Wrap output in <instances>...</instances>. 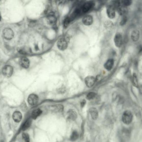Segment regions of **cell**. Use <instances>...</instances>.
<instances>
[{
    "instance_id": "cell-1",
    "label": "cell",
    "mask_w": 142,
    "mask_h": 142,
    "mask_svg": "<svg viewBox=\"0 0 142 142\" xmlns=\"http://www.w3.org/2000/svg\"><path fill=\"white\" fill-rule=\"evenodd\" d=\"M69 39L67 37H60L58 40L57 46L58 48L61 50H64L67 48Z\"/></svg>"
},
{
    "instance_id": "cell-2",
    "label": "cell",
    "mask_w": 142,
    "mask_h": 142,
    "mask_svg": "<svg viewBox=\"0 0 142 142\" xmlns=\"http://www.w3.org/2000/svg\"><path fill=\"white\" fill-rule=\"evenodd\" d=\"M133 114L130 111L126 110L122 115V121L125 124H130L133 120Z\"/></svg>"
},
{
    "instance_id": "cell-3",
    "label": "cell",
    "mask_w": 142,
    "mask_h": 142,
    "mask_svg": "<svg viewBox=\"0 0 142 142\" xmlns=\"http://www.w3.org/2000/svg\"><path fill=\"white\" fill-rule=\"evenodd\" d=\"M13 72V69L10 65H6L2 69L3 75L5 77L9 78L12 75Z\"/></svg>"
},
{
    "instance_id": "cell-4",
    "label": "cell",
    "mask_w": 142,
    "mask_h": 142,
    "mask_svg": "<svg viewBox=\"0 0 142 142\" xmlns=\"http://www.w3.org/2000/svg\"><path fill=\"white\" fill-rule=\"evenodd\" d=\"M94 6V3L92 1H88L83 4L81 8V12L83 13H86L89 11Z\"/></svg>"
},
{
    "instance_id": "cell-5",
    "label": "cell",
    "mask_w": 142,
    "mask_h": 142,
    "mask_svg": "<svg viewBox=\"0 0 142 142\" xmlns=\"http://www.w3.org/2000/svg\"><path fill=\"white\" fill-rule=\"evenodd\" d=\"M3 34L5 38L8 40H10L13 37V32L10 28H7L5 29L3 32Z\"/></svg>"
},
{
    "instance_id": "cell-6",
    "label": "cell",
    "mask_w": 142,
    "mask_h": 142,
    "mask_svg": "<svg viewBox=\"0 0 142 142\" xmlns=\"http://www.w3.org/2000/svg\"><path fill=\"white\" fill-rule=\"evenodd\" d=\"M27 101L30 105L35 106L38 102V97L35 94H31L28 96Z\"/></svg>"
},
{
    "instance_id": "cell-7",
    "label": "cell",
    "mask_w": 142,
    "mask_h": 142,
    "mask_svg": "<svg viewBox=\"0 0 142 142\" xmlns=\"http://www.w3.org/2000/svg\"><path fill=\"white\" fill-rule=\"evenodd\" d=\"M47 23L50 25H54L56 23V18L54 14L50 12L48 14L47 18Z\"/></svg>"
},
{
    "instance_id": "cell-8",
    "label": "cell",
    "mask_w": 142,
    "mask_h": 142,
    "mask_svg": "<svg viewBox=\"0 0 142 142\" xmlns=\"http://www.w3.org/2000/svg\"><path fill=\"white\" fill-rule=\"evenodd\" d=\"M96 79L93 76H88L85 79V83H86L87 87L91 88L94 86L95 82Z\"/></svg>"
},
{
    "instance_id": "cell-9",
    "label": "cell",
    "mask_w": 142,
    "mask_h": 142,
    "mask_svg": "<svg viewBox=\"0 0 142 142\" xmlns=\"http://www.w3.org/2000/svg\"><path fill=\"white\" fill-rule=\"evenodd\" d=\"M115 45L117 47H120L123 43V38L121 34L117 33L115 35L114 39Z\"/></svg>"
},
{
    "instance_id": "cell-10",
    "label": "cell",
    "mask_w": 142,
    "mask_h": 142,
    "mask_svg": "<svg viewBox=\"0 0 142 142\" xmlns=\"http://www.w3.org/2000/svg\"><path fill=\"white\" fill-rule=\"evenodd\" d=\"M107 16H108L109 18L110 19H113L116 16V13H115V8L114 6H108L107 7Z\"/></svg>"
},
{
    "instance_id": "cell-11",
    "label": "cell",
    "mask_w": 142,
    "mask_h": 142,
    "mask_svg": "<svg viewBox=\"0 0 142 142\" xmlns=\"http://www.w3.org/2000/svg\"><path fill=\"white\" fill-rule=\"evenodd\" d=\"M82 22L83 24L86 25H90L93 22V18L91 16L87 15L83 17Z\"/></svg>"
},
{
    "instance_id": "cell-12",
    "label": "cell",
    "mask_w": 142,
    "mask_h": 142,
    "mask_svg": "<svg viewBox=\"0 0 142 142\" xmlns=\"http://www.w3.org/2000/svg\"><path fill=\"white\" fill-rule=\"evenodd\" d=\"M20 64L24 68H28L30 66L29 60L27 58L23 57L20 60Z\"/></svg>"
},
{
    "instance_id": "cell-13",
    "label": "cell",
    "mask_w": 142,
    "mask_h": 142,
    "mask_svg": "<svg viewBox=\"0 0 142 142\" xmlns=\"http://www.w3.org/2000/svg\"><path fill=\"white\" fill-rule=\"evenodd\" d=\"M12 118L15 122L19 123L21 121L22 115L20 112L16 111L12 114Z\"/></svg>"
},
{
    "instance_id": "cell-14",
    "label": "cell",
    "mask_w": 142,
    "mask_h": 142,
    "mask_svg": "<svg viewBox=\"0 0 142 142\" xmlns=\"http://www.w3.org/2000/svg\"><path fill=\"white\" fill-rule=\"evenodd\" d=\"M140 37V32L137 30H135L132 31L131 35V37L132 40L136 42L138 40Z\"/></svg>"
},
{
    "instance_id": "cell-15",
    "label": "cell",
    "mask_w": 142,
    "mask_h": 142,
    "mask_svg": "<svg viewBox=\"0 0 142 142\" xmlns=\"http://www.w3.org/2000/svg\"><path fill=\"white\" fill-rule=\"evenodd\" d=\"M77 115L75 110H70L68 112V118L69 119L74 121L77 118Z\"/></svg>"
},
{
    "instance_id": "cell-16",
    "label": "cell",
    "mask_w": 142,
    "mask_h": 142,
    "mask_svg": "<svg viewBox=\"0 0 142 142\" xmlns=\"http://www.w3.org/2000/svg\"><path fill=\"white\" fill-rule=\"evenodd\" d=\"M91 118L93 120H96L98 117V111L95 108H91L89 110Z\"/></svg>"
},
{
    "instance_id": "cell-17",
    "label": "cell",
    "mask_w": 142,
    "mask_h": 142,
    "mask_svg": "<svg viewBox=\"0 0 142 142\" xmlns=\"http://www.w3.org/2000/svg\"><path fill=\"white\" fill-rule=\"evenodd\" d=\"M113 64H114L113 60V59H109L104 64V67H105V69H107V70L110 71L112 69Z\"/></svg>"
},
{
    "instance_id": "cell-18",
    "label": "cell",
    "mask_w": 142,
    "mask_h": 142,
    "mask_svg": "<svg viewBox=\"0 0 142 142\" xmlns=\"http://www.w3.org/2000/svg\"><path fill=\"white\" fill-rule=\"evenodd\" d=\"M42 111L39 108H37L34 110L31 113L32 118L35 119L42 114Z\"/></svg>"
},
{
    "instance_id": "cell-19",
    "label": "cell",
    "mask_w": 142,
    "mask_h": 142,
    "mask_svg": "<svg viewBox=\"0 0 142 142\" xmlns=\"http://www.w3.org/2000/svg\"><path fill=\"white\" fill-rule=\"evenodd\" d=\"M79 138V134L76 131H74L72 132L70 136V140L72 141H75Z\"/></svg>"
},
{
    "instance_id": "cell-20",
    "label": "cell",
    "mask_w": 142,
    "mask_h": 142,
    "mask_svg": "<svg viewBox=\"0 0 142 142\" xmlns=\"http://www.w3.org/2000/svg\"><path fill=\"white\" fill-rule=\"evenodd\" d=\"M132 83L134 87L137 88H138V78L137 77L136 74L135 73H133V79H132Z\"/></svg>"
},
{
    "instance_id": "cell-21",
    "label": "cell",
    "mask_w": 142,
    "mask_h": 142,
    "mask_svg": "<svg viewBox=\"0 0 142 142\" xmlns=\"http://www.w3.org/2000/svg\"><path fill=\"white\" fill-rule=\"evenodd\" d=\"M71 20L69 17H67L64 19L63 22V25L65 28H67L69 26V24L71 22Z\"/></svg>"
},
{
    "instance_id": "cell-22",
    "label": "cell",
    "mask_w": 142,
    "mask_h": 142,
    "mask_svg": "<svg viewBox=\"0 0 142 142\" xmlns=\"http://www.w3.org/2000/svg\"><path fill=\"white\" fill-rule=\"evenodd\" d=\"M31 120H28L27 121H26L23 125V127H22L23 130L25 131V130L27 129L31 125Z\"/></svg>"
},
{
    "instance_id": "cell-23",
    "label": "cell",
    "mask_w": 142,
    "mask_h": 142,
    "mask_svg": "<svg viewBox=\"0 0 142 142\" xmlns=\"http://www.w3.org/2000/svg\"><path fill=\"white\" fill-rule=\"evenodd\" d=\"M96 94L95 93L90 92L87 95V98L89 100H91L94 99L96 97Z\"/></svg>"
},
{
    "instance_id": "cell-24",
    "label": "cell",
    "mask_w": 142,
    "mask_h": 142,
    "mask_svg": "<svg viewBox=\"0 0 142 142\" xmlns=\"http://www.w3.org/2000/svg\"><path fill=\"white\" fill-rule=\"evenodd\" d=\"M121 3L123 6L126 7L132 4V0H121Z\"/></svg>"
},
{
    "instance_id": "cell-25",
    "label": "cell",
    "mask_w": 142,
    "mask_h": 142,
    "mask_svg": "<svg viewBox=\"0 0 142 142\" xmlns=\"http://www.w3.org/2000/svg\"><path fill=\"white\" fill-rule=\"evenodd\" d=\"M118 9L119 12L121 14V15H124L127 12V10H126V8H125V6H123L122 7L120 6L118 8Z\"/></svg>"
},
{
    "instance_id": "cell-26",
    "label": "cell",
    "mask_w": 142,
    "mask_h": 142,
    "mask_svg": "<svg viewBox=\"0 0 142 142\" xmlns=\"http://www.w3.org/2000/svg\"><path fill=\"white\" fill-rule=\"evenodd\" d=\"M22 138L23 140L25 142H30V137L29 135L27 133H23L22 134Z\"/></svg>"
},
{
    "instance_id": "cell-27",
    "label": "cell",
    "mask_w": 142,
    "mask_h": 142,
    "mask_svg": "<svg viewBox=\"0 0 142 142\" xmlns=\"http://www.w3.org/2000/svg\"><path fill=\"white\" fill-rule=\"evenodd\" d=\"M54 108L55 110L58 112H62L63 110V108H64L63 106L62 105H60V104L56 105L54 106Z\"/></svg>"
},
{
    "instance_id": "cell-28",
    "label": "cell",
    "mask_w": 142,
    "mask_h": 142,
    "mask_svg": "<svg viewBox=\"0 0 142 142\" xmlns=\"http://www.w3.org/2000/svg\"><path fill=\"white\" fill-rule=\"evenodd\" d=\"M127 17L126 16H123V18H122V20H121V22H120V24L121 25H125L126 23V22H127Z\"/></svg>"
},
{
    "instance_id": "cell-29",
    "label": "cell",
    "mask_w": 142,
    "mask_h": 142,
    "mask_svg": "<svg viewBox=\"0 0 142 142\" xmlns=\"http://www.w3.org/2000/svg\"><path fill=\"white\" fill-rule=\"evenodd\" d=\"M86 103V100H84V99L81 102V107H83V106H84Z\"/></svg>"
},
{
    "instance_id": "cell-30",
    "label": "cell",
    "mask_w": 142,
    "mask_h": 142,
    "mask_svg": "<svg viewBox=\"0 0 142 142\" xmlns=\"http://www.w3.org/2000/svg\"><path fill=\"white\" fill-rule=\"evenodd\" d=\"M101 78H102V77H101L100 75L97 76L96 78V81H99L101 79Z\"/></svg>"
},
{
    "instance_id": "cell-31",
    "label": "cell",
    "mask_w": 142,
    "mask_h": 142,
    "mask_svg": "<svg viewBox=\"0 0 142 142\" xmlns=\"http://www.w3.org/2000/svg\"><path fill=\"white\" fill-rule=\"evenodd\" d=\"M138 88L140 94H142V85L138 87Z\"/></svg>"
},
{
    "instance_id": "cell-32",
    "label": "cell",
    "mask_w": 142,
    "mask_h": 142,
    "mask_svg": "<svg viewBox=\"0 0 142 142\" xmlns=\"http://www.w3.org/2000/svg\"><path fill=\"white\" fill-rule=\"evenodd\" d=\"M86 0H78V1L80 2H83V1H86Z\"/></svg>"
},
{
    "instance_id": "cell-33",
    "label": "cell",
    "mask_w": 142,
    "mask_h": 142,
    "mask_svg": "<svg viewBox=\"0 0 142 142\" xmlns=\"http://www.w3.org/2000/svg\"><path fill=\"white\" fill-rule=\"evenodd\" d=\"M1 20V14H0V20Z\"/></svg>"
}]
</instances>
